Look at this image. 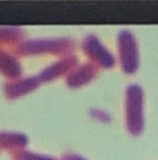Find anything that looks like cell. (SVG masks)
<instances>
[{
    "label": "cell",
    "mask_w": 158,
    "mask_h": 160,
    "mask_svg": "<svg viewBox=\"0 0 158 160\" xmlns=\"http://www.w3.org/2000/svg\"><path fill=\"white\" fill-rule=\"evenodd\" d=\"M39 84V79L37 78H26V79H21L18 81H13L9 82L5 86V91L9 96L11 98H16L22 94H26L27 91L35 89Z\"/></svg>",
    "instance_id": "5"
},
{
    "label": "cell",
    "mask_w": 158,
    "mask_h": 160,
    "mask_svg": "<svg viewBox=\"0 0 158 160\" xmlns=\"http://www.w3.org/2000/svg\"><path fill=\"white\" fill-rule=\"evenodd\" d=\"M71 41L66 38L32 40L21 43L18 51L22 54H39L43 52H64L71 47Z\"/></svg>",
    "instance_id": "2"
},
{
    "label": "cell",
    "mask_w": 158,
    "mask_h": 160,
    "mask_svg": "<svg viewBox=\"0 0 158 160\" xmlns=\"http://www.w3.org/2000/svg\"><path fill=\"white\" fill-rule=\"evenodd\" d=\"M76 63V58L73 56H69V57H66L63 59L56 62L55 64L50 65L48 68H46L42 74H41V78L45 80L48 79H53L56 77H58L61 74H63L64 72H67L68 69H71Z\"/></svg>",
    "instance_id": "6"
},
{
    "label": "cell",
    "mask_w": 158,
    "mask_h": 160,
    "mask_svg": "<svg viewBox=\"0 0 158 160\" xmlns=\"http://www.w3.org/2000/svg\"><path fill=\"white\" fill-rule=\"evenodd\" d=\"M142 90L137 85H131L126 92V110L130 123L138 124L142 121Z\"/></svg>",
    "instance_id": "4"
},
{
    "label": "cell",
    "mask_w": 158,
    "mask_h": 160,
    "mask_svg": "<svg viewBox=\"0 0 158 160\" xmlns=\"http://www.w3.org/2000/svg\"><path fill=\"white\" fill-rule=\"evenodd\" d=\"M83 48L85 53L101 67H111L114 64L113 54L101 44L95 36H88L83 42Z\"/></svg>",
    "instance_id": "3"
},
{
    "label": "cell",
    "mask_w": 158,
    "mask_h": 160,
    "mask_svg": "<svg viewBox=\"0 0 158 160\" xmlns=\"http://www.w3.org/2000/svg\"><path fill=\"white\" fill-rule=\"evenodd\" d=\"M21 37V30L15 27H1L0 28V42H13Z\"/></svg>",
    "instance_id": "9"
},
{
    "label": "cell",
    "mask_w": 158,
    "mask_h": 160,
    "mask_svg": "<svg viewBox=\"0 0 158 160\" xmlns=\"http://www.w3.org/2000/svg\"><path fill=\"white\" fill-rule=\"evenodd\" d=\"M94 75H95V68L89 64H83L69 74L67 82L71 86H79L82 84H85L87 81H89Z\"/></svg>",
    "instance_id": "7"
},
{
    "label": "cell",
    "mask_w": 158,
    "mask_h": 160,
    "mask_svg": "<svg viewBox=\"0 0 158 160\" xmlns=\"http://www.w3.org/2000/svg\"><path fill=\"white\" fill-rule=\"evenodd\" d=\"M118 51L124 70L127 73L135 72L138 65L137 43L135 36L127 30H124L118 33Z\"/></svg>",
    "instance_id": "1"
},
{
    "label": "cell",
    "mask_w": 158,
    "mask_h": 160,
    "mask_svg": "<svg viewBox=\"0 0 158 160\" xmlns=\"http://www.w3.org/2000/svg\"><path fill=\"white\" fill-rule=\"evenodd\" d=\"M0 72L4 75L11 77V78L18 77L21 72V67L18 59L10 53L3 51L1 48H0Z\"/></svg>",
    "instance_id": "8"
}]
</instances>
